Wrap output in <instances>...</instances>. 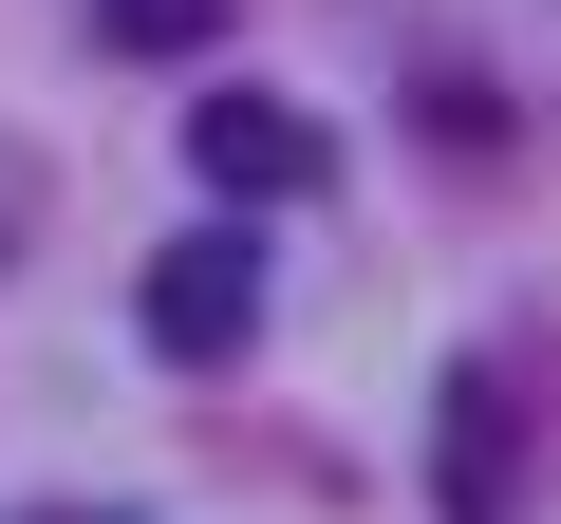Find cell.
I'll return each instance as SVG.
<instances>
[{
    "label": "cell",
    "instance_id": "3957f363",
    "mask_svg": "<svg viewBox=\"0 0 561 524\" xmlns=\"http://www.w3.org/2000/svg\"><path fill=\"white\" fill-rule=\"evenodd\" d=\"M431 412H449V431H431V487H449V524H505V375H449Z\"/></svg>",
    "mask_w": 561,
    "mask_h": 524
},
{
    "label": "cell",
    "instance_id": "7a4b0ae2",
    "mask_svg": "<svg viewBox=\"0 0 561 524\" xmlns=\"http://www.w3.org/2000/svg\"><path fill=\"white\" fill-rule=\"evenodd\" d=\"M187 169H206V206H300V187L337 169V132H319L300 94H206V113H187Z\"/></svg>",
    "mask_w": 561,
    "mask_h": 524
},
{
    "label": "cell",
    "instance_id": "5b68a950",
    "mask_svg": "<svg viewBox=\"0 0 561 524\" xmlns=\"http://www.w3.org/2000/svg\"><path fill=\"white\" fill-rule=\"evenodd\" d=\"M0 524H131V505H0Z\"/></svg>",
    "mask_w": 561,
    "mask_h": 524
},
{
    "label": "cell",
    "instance_id": "6da1fadb",
    "mask_svg": "<svg viewBox=\"0 0 561 524\" xmlns=\"http://www.w3.org/2000/svg\"><path fill=\"white\" fill-rule=\"evenodd\" d=\"M131 338H150L169 375H225V356L262 338V243H243V206H225V225H187L150 282H131Z\"/></svg>",
    "mask_w": 561,
    "mask_h": 524
},
{
    "label": "cell",
    "instance_id": "277c9868",
    "mask_svg": "<svg viewBox=\"0 0 561 524\" xmlns=\"http://www.w3.org/2000/svg\"><path fill=\"white\" fill-rule=\"evenodd\" d=\"M225 0H94V57H206Z\"/></svg>",
    "mask_w": 561,
    "mask_h": 524
}]
</instances>
